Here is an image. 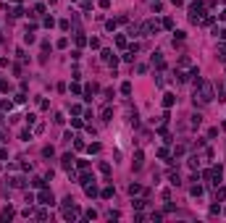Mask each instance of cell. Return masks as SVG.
Here are the masks:
<instances>
[{"instance_id":"7","label":"cell","mask_w":226,"mask_h":223,"mask_svg":"<svg viewBox=\"0 0 226 223\" xmlns=\"http://www.w3.org/2000/svg\"><path fill=\"white\" fill-rule=\"evenodd\" d=\"M87 194H90V197H95V194H97V189H95V184H87Z\"/></svg>"},{"instance_id":"1","label":"cell","mask_w":226,"mask_h":223,"mask_svg":"<svg viewBox=\"0 0 226 223\" xmlns=\"http://www.w3.org/2000/svg\"><path fill=\"white\" fill-rule=\"evenodd\" d=\"M202 13H205V5H202V3H192V5H189V19L192 21H200Z\"/></svg>"},{"instance_id":"6","label":"cell","mask_w":226,"mask_h":223,"mask_svg":"<svg viewBox=\"0 0 226 223\" xmlns=\"http://www.w3.org/2000/svg\"><path fill=\"white\" fill-rule=\"evenodd\" d=\"M71 160H74L71 155H63V168H71Z\"/></svg>"},{"instance_id":"5","label":"cell","mask_w":226,"mask_h":223,"mask_svg":"<svg viewBox=\"0 0 226 223\" xmlns=\"http://www.w3.org/2000/svg\"><path fill=\"white\" fill-rule=\"evenodd\" d=\"M121 92H124V95H132V84H129V81H124V84H121Z\"/></svg>"},{"instance_id":"11","label":"cell","mask_w":226,"mask_h":223,"mask_svg":"<svg viewBox=\"0 0 226 223\" xmlns=\"http://www.w3.org/2000/svg\"><path fill=\"white\" fill-rule=\"evenodd\" d=\"M221 37H224V39H226V29H224V32H221Z\"/></svg>"},{"instance_id":"9","label":"cell","mask_w":226,"mask_h":223,"mask_svg":"<svg viewBox=\"0 0 226 223\" xmlns=\"http://www.w3.org/2000/svg\"><path fill=\"white\" fill-rule=\"evenodd\" d=\"M103 197H105V200H110V197H113V189H110V186H105V189H103Z\"/></svg>"},{"instance_id":"2","label":"cell","mask_w":226,"mask_h":223,"mask_svg":"<svg viewBox=\"0 0 226 223\" xmlns=\"http://www.w3.org/2000/svg\"><path fill=\"white\" fill-rule=\"evenodd\" d=\"M37 200H39V202H42V205H53V192H39V197H37Z\"/></svg>"},{"instance_id":"10","label":"cell","mask_w":226,"mask_h":223,"mask_svg":"<svg viewBox=\"0 0 226 223\" xmlns=\"http://www.w3.org/2000/svg\"><path fill=\"white\" fill-rule=\"evenodd\" d=\"M53 152H55L53 147H45V150H42V155H45V157H53Z\"/></svg>"},{"instance_id":"12","label":"cell","mask_w":226,"mask_h":223,"mask_svg":"<svg viewBox=\"0 0 226 223\" xmlns=\"http://www.w3.org/2000/svg\"><path fill=\"white\" fill-rule=\"evenodd\" d=\"M16 3H19V0H16Z\"/></svg>"},{"instance_id":"8","label":"cell","mask_w":226,"mask_h":223,"mask_svg":"<svg viewBox=\"0 0 226 223\" xmlns=\"http://www.w3.org/2000/svg\"><path fill=\"white\" fill-rule=\"evenodd\" d=\"M110 116H113V113H110V108H103V121H110Z\"/></svg>"},{"instance_id":"3","label":"cell","mask_w":226,"mask_h":223,"mask_svg":"<svg viewBox=\"0 0 226 223\" xmlns=\"http://www.w3.org/2000/svg\"><path fill=\"white\" fill-rule=\"evenodd\" d=\"M174 103H176V97H174V95H166V97H163V105H166V108H171Z\"/></svg>"},{"instance_id":"4","label":"cell","mask_w":226,"mask_h":223,"mask_svg":"<svg viewBox=\"0 0 226 223\" xmlns=\"http://www.w3.org/2000/svg\"><path fill=\"white\" fill-rule=\"evenodd\" d=\"M134 168H142V152H137V155H134Z\"/></svg>"}]
</instances>
